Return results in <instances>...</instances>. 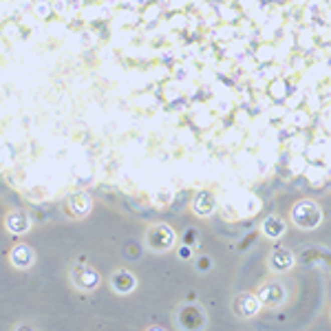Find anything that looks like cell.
<instances>
[{
  "instance_id": "cell-1",
  "label": "cell",
  "mask_w": 331,
  "mask_h": 331,
  "mask_svg": "<svg viewBox=\"0 0 331 331\" xmlns=\"http://www.w3.org/2000/svg\"><path fill=\"white\" fill-rule=\"evenodd\" d=\"M291 217H294V223L302 230H313L320 225V208L313 201H298L294 210H291Z\"/></svg>"
},
{
  "instance_id": "cell-2",
  "label": "cell",
  "mask_w": 331,
  "mask_h": 331,
  "mask_svg": "<svg viewBox=\"0 0 331 331\" xmlns=\"http://www.w3.org/2000/svg\"><path fill=\"white\" fill-rule=\"evenodd\" d=\"M173 230L168 225H154V228L148 232V245L152 250H168L173 245Z\"/></svg>"
},
{
  "instance_id": "cell-3",
  "label": "cell",
  "mask_w": 331,
  "mask_h": 331,
  "mask_svg": "<svg viewBox=\"0 0 331 331\" xmlns=\"http://www.w3.org/2000/svg\"><path fill=\"white\" fill-rule=\"evenodd\" d=\"M73 283L82 289H93L99 283V274L88 265H75L73 267Z\"/></svg>"
},
{
  "instance_id": "cell-4",
  "label": "cell",
  "mask_w": 331,
  "mask_h": 331,
  "mask_svg": "<svg viewBox=\"0 0 331 331\" xmlns=\"http://www.w3.org/2000/svg\"><path fill=\"white\" fill-rule=\"evenodd\" d=\"M258 311V298L252 294H241L234 300V313L241 318H250Z\"/></svg>"
},
{
  "instance_id": "cell-5",
  "label": "cell",
  "mask_w": 331,
  "mask_h": 331,
  "mask_svg": "<svg viewBox=\"0 0 331 331\" xmlns=\"http://www.w3.org/2000/svg\"><path fill=\"white\" fill-rule=\"evenodd\" d=\"M261 300L265 302V305H269V307L280 305V302L285 300V289L280 285H276V283L265 285L261 289Z\"/></svg>"
},
{
  "instance_id": "cell-6",
  "label": "cell",
  "mask_w": 331,
  "mask_h": 331,
  "mask_svg": "<svg viewBox=\"0 0 331 331\" xmlns=\"http://www.w3.org/2000/svg\"><path fill=\"white\" fill-rule=\"evenodd\" d=\"M113 287L119 294H128V291L135 289V276L126 272V269H119V272L113 274Z\"/></svg>"
},
{
  "instance_id": "cell-7",
  "label": "cell",
  "mask_w": 331,
  "mask_h": 331,
  "mask_svg": "<svg viewBox=\"0 0 331 331\" xmlns=\"http://www.w3.org/2000/svg\"><path fill=\"white\" fill-rule=\"evenodd\" d=\"M269 263H272L274 269H278V272H285V269L291 267V263H294V256H291L289 250H285V247H276L272 252V258H269Z\"/></svg>"
},
{
  "instance_id": "cell-8",
  "label": "cell",
  "mask_w": 331,
  "mask_h": 331,
  "mask_svg": "<svg viewBox=\"0 0 331 331\" xmlns=\"http://www.w3.org/2000/svg\"><path fill=\"white\" fill-rule=\"evenodd\" d=\"M263 232L269 236V239H278V236H283V232H285V221L280 217H276V214H272V217L265 219Z\"/></svg>"
},
{
  "instance_id": "cell-9",
  "label": "cell",
  "mask_w": 331,
  "mask_h": 331,
  "mask_svg": "<svg viewBox=\"0 0 331 331\" xmlns=\"http://www.w3.org/2000/svg\"><path fill=\"white\" fill-rule=\"evenodd\" d=\"M33 261V254L27 245H16L14 252H11V263L16 265V267H29Z\"/></svg>"
},
{
  "instance_id": "cell-10",
  "label": "cell",
  "mask_w": 331,
  "mask_h": 331,
  "mask_svg": "<svg viewBox=\"0 0 331 331\" xmlns=\"http://www.w3.org/2000/svg\"><path fill=\"white\" fill-rule=\"evenodd\" d=\"M7 230L16 232V234L27 232L29 230V219H27V214L25 212H11L7 217Z\"/></svg>"
},
{
  "instance_id": "cell-11",
  "label": "cell",
  "mask_w": 331,
  "mask_h": 331,
  "mask_svg": "<svg viewBox=\"0 0 331 331\" xmlns=\"http://www.w3.org/2000/svg\"><path fill=\"white\" fill-rule=\"evenodd\" d=\"M69 208L73 210L71 214H75V217L86 214V210H88V199H86V195H73V197L69 199Z\"/></svg>"
},
{
  "instance_id": "cell-12",
  "label": "cell",
  "mask_w": 331,
  "mask_h": 331,
  "mask_svg": "<svg viewBox=\"0 0 331 331\" xmlns=\"http://www.w3.org/2000/svg\"><path fill=\"white\" fill-rule=\"evenodd\" d=\"M212 208H214V201L210 195H199L195 199V210L199 214H203V217H208V214L212 212Z\"/></svg>"
},
{
  "instance_id": "cell-13",
  "label": "cell",
  "mask_w": 331,
  "mask_h": 331,
  "mask_svg": "<svg viewBox=\"0 0 331 331\" xmlns=\"http://www.w3.org/2000/svg\"><path fill=\"white\" fill-rule=\"evenodd\" d=\"M210 267V261L208 258H201V261H199V269H208Z\"/></svg>"
}]
</instances>
